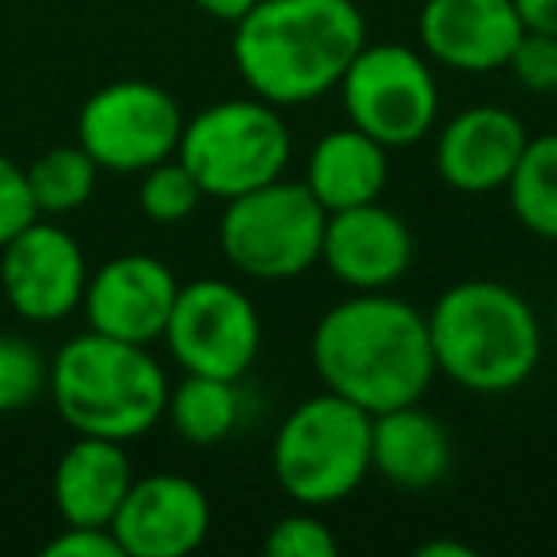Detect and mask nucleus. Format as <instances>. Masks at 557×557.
Listing matches in <instances>:
<instances>
[{
	"label": "nucleus",
	"mask_w": 557,
	"mask_h": 557,
	"mask_svg": "<svg viewBox=\"0 0 557 557\" xmlns=\"http://www.w3.org/2000/svg\"><path fill=\"white\" fill-rule=\"evenodd\" d=\"M321 386L374 412L417 405L435 371L428 313L389 290H351L321 313L310 341Z\"/></svg>",
	"instance_id": "1"
},
{
	"label": "nucleus",
	"mask_w": 557,
	"mask_h": 557,
	"mask_svg": "<svg viewBox=\"0 0 557 557\" xmlns=\"http://www.w3.org/2000/svg\"><path fill=\"white\" fill-rule=\"evenodd\" d=\"M367 42L356 0H256L233 24V65L248 92L302 108L341 88Z\"/></svg>",
	"instance_id": "2"
},
{
	"label": "nucleus",
	"mask_w": 557,
	"mask_h": 557,
	"mask_svg": "<svg viewBox=\"0 0 557 557\" xmlns=\"http://www.w3.org/2000/svg\"><path fill=\"white\" fill-rule=\"evenodd\" d=\"M435 371L470 394H511L542 359L534 306L496 278H462L428 310Z\"/></svg>",
	"instance_id": "3"
},
{
	"label": "nucleus",
	"mask_w": 557,
	"mask_h": 557,
	"mask_svg": "<svg viewBox=\"0 0 557 557\" xmlns=\"http://www.w3.org/2000/svg\"><path fill=\"white\" fill-rule=\"evenodd\" d=\"M169 374L146 344L96 329L73 336L50 359V401L77 435L131 443L153 432L169 409Z\"/></svg>",
	"instance_id": "4"
},
{
	"label": "nucleus",
	"mask_w": 557,
	"mask_h": 557,
	"mask_svg": "<svg viewBox=\"0 0 557 557\" xmlns=\"http://www.w3.org/2000/svg\"><path fill=\"white\" fill-rule=\"evenodd\" d=\"M271 470L298 508L348 500L371 473V412L333 389L298 401L271 443Z\"/></svg>",
	"instance_id": "5"
},
{
	"label": "nucleus",
	"mask_w": 557,
	"mask_h": 557,
	"mask_svg": "<svg viewBox=\"0 0 557 557\" xmlns=\"http://www.w3.org/2000/svg\"><path fill=\"white\" fill-rule=\"evenodd\" d=\"M295 141L283 108L260 100H218L191 115L176 157L187 164L207 199H237L287 172Z\"/></svg>",
	"instance_id": "6"
},
{
	"label": "nucleus",
	"mask_w": 557,
	"mask_h": 557,
	"mask_svg": "<svg viewBox=\"0 0 557 557\" xmlns=\"http://www.w3.org/2000/svg\"><path fill=\"white\" fill-rule=\"evenodd\" d=\"M329 210L295 180H271L225 202L218 245L225 260L248 278L283 283L321 263Z\"/></svg>",
	"instance_id": "7"
},
{
	"label": "nucleus",
	"mask_w": 557,
	"mask_h": 557,
	"mask_svg": "<svg viewBox=\"0 0 557 557\" xmlns=\"http://www.w3.org/2000/svg\"><path fill=\"white\" fill-rule=\"evenodd\" d=\"M348 123L386 149L417 146L440 119L432 58L401 42H363L341 81Z\"/></svg>",
	"instance_id": "8"
},
{
	"label": "nucleus",
	"mask_w": 557,
	"mask_h": 557,
	"mask_svg": "<svg viewBox=\"0 0 557 557\" xmlns=\"http://www.w3.org/2000/svg\"><path fill=\"white\" fill-rule=\"evenodd\" d=\"M184 111L153 81H115L96 88L77 115V141L100 172L134 176L176 157Z\"/></svg>",
	"instance_id": "9"
},
{
	"label": "nucleus",
	"mask_w": 557,
	"mask_h": 557,
	"mask_svg": "<svg viewBox=\"0 0 557 557\" xmlns=\"http://www.w3.org/2000/svg\"><path fill=\"white\" fill-rule=\"evenodd\" d=\"M161 341L184 374L240 382V374H248L260 356L263 325L256 302L237 283L195 278L187 287L180 283Z\"/></svg>",
	"instance_id": "10"
},
{
	"label": "nucleus",
	"mask_w": 557,
	"mask_h": 557,
	"mask_svg": "<svg viewBox=\"0 0 557 557\" xmlns=\"http://www.w3.org/2000/svg\"><path fill=\"white\" fill-rule=\"evenodd\" d=\"M88 275L92 271L81 240L54 222L35 218L0 248L4 302L32 325H58L70 318L85 302Z\"/></svg>",
	"instance_id": "11"
},
{
	"label": "nucleus",
	"mask_w": 557,
	"mask_h": 557,
	"mask_svg": "<svg viewBox=\"0 0 557 557\" xmlns=\"http://www.w3.org/2000/svg\"><path fill=\"white\" fill-rule=\"evenodd\" d=\"M176 295L180 278L169 263L149 252H123L88 275L81 310L96 333L149 348L164 336Z\"/></svg>",
	"instance_id": "12"
},
{
	"label": "nucleus",
	"mask_w": 557,
	"mask_h": 557,
	"mask_svg": "<svg viewBox=\"0 0 557 557\" xmlns=\"http://www.w3.org/2000/svg\"><path fill=\"white\" fill-rule=\"evenodd\" d=\"M111 531L123 557H187L210 534V496L184 473L134 478Z\"/></svg>",
	"instance_id": "13"
},
{
	"label": "nucleus",
	"mask_w": 557,
	"mask_h": 557,
	"mask_svg": "<svg viewBox=\"0 0 557 557\" xmlns=\"http://www.w3.org/2000/svg\"><path fill=\"white\" fill-rule=\"evenodd\" d=\"M527 24L516 0H424L417 16L420 50L443 70H504Z\"/></svg>",
	"instance_id": "14"
},
{
	"label": "nucleus",
	"mask_w": 557,
	"mask_h": 557,
	"mask_svg": "<svg viewBox=\"0 0 557 557\" xmlns=\"http://www.w3.org/2000/svg\"><path fill=\"white\" fill-rule=\"evenodd\" d=\"M321 263L348 290H389L412 263V233L382 202L333 210L321 240Z\"/></svg>",
	"instance_id": "15"
},
{
	"label": "nucleus",
	"mask_w": 557,
	"mask_h": 557,
	"mask_svg": "<svg viewBox=\"0 0 557 557\" xmlns=\"http://www.w3.org/2000/svg\"><path fill=\"white\" fill-rule=\"evenodd\" d=\"M527 126L508 108H470L455 115L435 138V172L462 195H488L508 184L523 157Z\"/></svg>",
	"instance_id": "16"
},
{
	"label": "nucleus",
	"mask_w": 557,
	"mask_h": 557,
	"mask_svg": "<svg viewBox=\"0 0 557 557\" xmlns=\"http://www.w3.org/2000/svg\"><path fill=\"white\" fill-rule=\"evenodd\" d=\"M134 485V466L126 443L77 435L54 466L50 496L65 523L111 527Z\"/></svg>",
	"instance_id": "17"
},
{
	"label": "nucleus",
	"mask_w": 557,
	"mask_h": 557,
	"mask_svg": "<svg viewBox=\"0 0 557 557\" xmlns=\"http://www.w3.org/2000/svg\"><path fill=\"white\" fill-rule=\"evenodd\" d=\"M371 470L397 488H432L450 470V435L417 405L371 417Z\"/></svg>",
	"instance_id": "18"
},
{
	"label": "nucleus",
	"mask_w": 557,
	"mask_h": 557,
	"mask_svg": "<svg viewBox=\"0 0 557 557\" xmlns=\"http://www.w3.org/2000/svg\"><path fill=\"white\" fill-rule=\"evenodd\" d=\"M386 146L351 123L344 131H329L325 138H318V146L310 149V161H306V187L318 195V202L329 214L379 202L386 191Z\"/></svg>",
	"instance_id": "19"
},
{
	"label": "nucleus",
	"mask_w": 557,
	"mask_h": 557,
	"mask_svg": "<svg viewBox=\"0 0 557 557\" xmlns=\"http://www.w3.org/2000/svg\"><path fill=\"white\" fill-rule=\"evenodd\" d=\"M169 417L172 432L191 447H214L230 440L240 424V394L237 382L210 379V374H187L180 386L169 389Z\"/></svg>",
	"instance_id": "20"
},
{
	"label": "nucleus",
	"mask_w": 557,
	"mask_h": 557,
	"mask_svg": "<svg viewBox=\"0 0 557 557\" xmlns=\"http://www.w3.org/2000/svg\"><path fill=\"white\" fill-rule=\"evenodd\" d=\"M504 191L511 214L527 233L557 240V134L527 138Z\"/></svg>",
	"instance_id": "21"
},
{
	"label": "nucleus",
	"mask_w": 557,
	"mask_h": 557,
	"mask_svg": "<svg viewBox=\"0 0 557 557\" xmlns=\"http://www.w3.org/2000/svg\"><path fill=\"white\" fill-rule=\"evenodd\" d=\"M96 176H100V164L88 157L81 141L47 149L27 164V184H32L39 214H70V210L85 207L96 191Z\"/></svg>",
	"instance_id": "22"
},
{
	"label": "nucleus",
	"mask_w": 557,
	"mask_h": 557,
	"mask_svg": "<svg viewBox=\"0 0 557 557\" xmlns=\"http://www.w3.org/2000/svg\"><path fill=\"white\" fill-rule=\"evenodd\" d=\"M207 199L202 187L195 184V176L187 172V164L180 157L153 164L141 172L138 184V207L149 222L157 225H180L184 218H191L199 210V202Z\"/></svg>",
	"instance_id": "23"
},
{
	"label": "nucleus",
	"mask_w": 557,
	"mask_h": 557,
	"mask_svg": "<svg viewBox=\"0 0 557 557\" xmlns=\"http://www.w3.org/2000/svg\"><path fill=\"white\" fill-rule=\"evenodd\" d=\"M50 389V363L27 336L0 333V417L24 412Z\"/></svg>",
	"instance_id": "24"
},
{
	"label": "nucleus",
	"mask_w": 557,
	"mask_h": 557,
	"mask_svg": "<svg viewBox=\"0 0 557 557\" xmlns=\"http://www.w3.org/2000/svg\"><path fill=\"white\" fill-rule=\"evenodd\" d=\"M336 549H341V542H336L333 527L321 516H313V508L275 519L268 539H263L268 557H333Z\"/></svg>",
	"instance_id": "25"
},
{
	"label": "nucleus",
	"mask_w": 557,
	"mask_h": 557,
	"mask_svg": "<svg viewBox=\"0 0 557 557\" xmlns=\"http://www.w3.org/2000/svg\"><path fill=\"white\" fill-rule=\"evenodd\" d=\"M504 70L527 88V92H557V35L523 32Z\"/></svg>",
	"instance_id": "26"
},
{
	"label": "nucleus",
	"mask_w": 557,
	"mask_h": 557,
	"mask_svg": "<svg viewBox=\"0 0 557 557\" xmlns=\"http://www.w3.org/2000/svg\"><path fill=\"white\" fill-rule=\"evenodd\" d=\"M39 214L35 207L32 184H27V169H20L12 157L0 153V248L9 245L24 225H32Z\"/></svg>",
	"instance_id": "27"
},
{
	"label": "nucleus",
	"mask_w": 557,
	"mask_h": 557,
	"mask_svg": "<svg viewBox=\"0 0 557 557\" xmlns=\"http://www.w3.org/2000/svg\"><path fill=\"white\" fill-rule=\"evenodd\" d=\"M42 557H123L111 527H77L65 523L54 539L42 546Z\"/></svg>",
	"instance_id": "28"
},
{
	"label": "nucleus",
	"mask_w": 557,
	"mask_h": 557,
	"mask_svg": "<svg viewBox=\"0 0 557 557\" xmlns=\"http://www.w3.org/2000/svg\"><path fill=\"white\" fill-rule=\"evenodd\" d=\"M516 9L523 16L527 32L557 35V0H516Z\"/></svg>",
	"instance_id": "29"
},
{
	"label": "nucleus",
	"mask_w": 557,
	"mask_h": 557,
	"mask_svg": "<svg viewBox=\"0 0 557 557\" xmlns=\"http://www.w3.org/2000/svg\"><path fill=\"white\" fill-rule=\"evenodd\" d=\"M210 20H222V24H237L240 16H248L256 0H195Z\"/></svg>",
	"instance_id": "30"
},
{
	"label": "nucleus",
	"mask_w": 557,
	"mask_h": 557,
	"mask_svg": "<svg viewBox=\"0 0 557 557\" xmlns=\"http://www.w3.org/2000/svg\"><path fill=\"white\" fill-rule=\"evenodd\" d=\"M420 557H473V549L466 542H447V539H432L417 549Z\"/></svg>",
	"instance_id": "31"
},
{
	"label": "nucleus",
	"mask_w": 557,
	"mask_h": 557,
	"mask_svg": "<svg viewBox=\"0 0 557 557\" xmlns=\"http://www.w3.org/2000/svg\"><path fill=\"white\" fill-rule=\"evenodd\" d=\"M554 341H557V313H554Z\"/></svg>",
	"instance_id": "32"
}]
</instances>
